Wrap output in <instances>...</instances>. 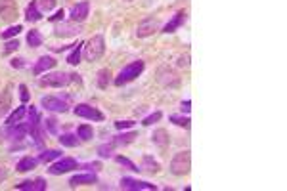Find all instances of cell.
Wrapping results in <instances>:
<instances>
[{"mask_svg": "<svg viewBox=\"0 0 287 191\" xmlns=\"http://www.w3.org/2000/svg\"><path fill=\"white\" fill-rule=\"evenodd\" d=\"M144 61L138 60V61H132V63H129V65H125L121 69V73L117 75V78H115V84L117 86H122V84H129V82H132L136 77H140L142 75V71H144Z\"/></svg>", "mask_w": 287, "mask_h": 191, "instance_id": "6da1fadb", "label": "cell"}, {"mask_svg": "<svg viewBox=\"0 0 287 191\" xmlns=\"http://www.w3.org/2000/svg\"><path fill=\"white\" fill-rule=\"evenodd\" d=\"M169 168H171V172H173L174 176H184V174L190 172V168H191L190 151H178V153L173 157Z\"/></svg>", "mask_w": 287, "mask_h": 191, "instance_id": "7a4b0ae2", "label": "cell"}, {"mask_svg": "<svg viewBox=\"0 0 287 191\" xmlns=\"http://www.w3.org/2000/svg\"><path fill=\"white\" fill-rule=\"evenodd\" d=\"M104 52H105V40L102 35H94L87 42V46H85V58L88 61L100 60L104 56Z\"/></svg>", "mask_w": 287, "mask_h": 191, "instance_id": "3957f363", "label": "cell"}, {"mask_svg": "<svg viewBox=\"0 0 287 191\" xmlns=\"http://www.w3.org/2000/svg\"><path fill=\"white\" fill-rule=\"evenodd\" d=\"M71 82L69 73H63V71H56V73H46L40 78V86H52V88H61L67 86Z\"/></svg>", "mask_w": 287, "mask_h": 191, "instance_id": "277c9868", "label": "cell"}, {"mask_svg": "<svg viewBox=\"0 0 287 191\" xmlns=\"http://www.w3.org/2000/svg\"><path fill=\"white\" fill-rule=\"evenodd\" d=\"M40 105L48 111H54V113H67L69 111V105L65 100L61 98H56V96H43L40 98Z\"/></svg>", "mask_w": 287, "mask_h": 191, "instance_id": "5b68a950", "label": "cell"}, {"mask_svg": "<svg viewBox=\"0 0 287 191\" xmlns=\"http://www.w3.org/2000/svg\"><path fill=\"white\" fill-rule=\"evenodd\" d=\"M18 18V4L16 0H0V21L12 23Z\"/></svg>", "mask_w": 287, "mask_h": 191, "instance_id": "8992f818", "label": "cell"}, {"mask_svg": "<svg viewBox=\"0 0 287 191\" xmlns=\"http://www.w3.org/2000/svg\"><path fill=\"white\" fill-rule=\"evenodd\" d=\"M75 115L80 117V119H88V121H104V113L100 111V109H96L92 105L88 104H78L75 109Z\"/></svg>", "mask_w": 287, "mask_h": 191, "instance_id": "52a82bcc", "label": "cell"}, {"mask_svg": "<svg viewBox=\"0 0 287 191\" xmlns=\"http://www.w3.org/2000/svg\"><path fill=\"white\" fill-rule=\"evenodd\" d=\"M73 168H77V159H73V157H61L58 163H54V165L48 168V172L58 176V174L69 172Z\"/></svg>", "mask_w": 287, "mask_h": 191, "instance_id": "ba28073f", "label": "cell"}, {"mask_svg": "<svg viewBox=\"0 0 287 191\" xmlns=\"http://www.w3.org/2000/svg\"><path fill=\"white\" fill-rule=\"evenodd\" d=\"M88 12H90L88 0H80V2H77V4L71 8V14H69L71 21H73V23H83V21L88 18Z\"/></svg>", "mask_w": 287, "mask_h": 191, "instance_id": "9c48e42d", "label": "cell"}, {"mask_svg": "<svg viewBox=\"0 0 287 191\" xmlns=\"http://www.w3.org/2000/svg\"><path fill=\"white\" fill-rule=\"evenodd\" d=\"M157 31H159V19L148 18L138 25V29H136V36H138V38H146V36L155 35Z\"/></svg>", "mask_w": 287, "mask_h": 191, "instance_id": "30bf717a", "label": "cell"}, {"mask_svg": "<svg viewBox=\"0 0 287 191\" xmlns=\"http://www.w3.org/2000/svg\"><path fill=\"white\" fill-rule=\"evenodd\" d=\"M157 82L159 84H163V86H178L180 84V80L176 77V73L173 69H169V67H161V69L157 71Z\"/></svg>", "mask_w": 287, "mask_h": 191, "instance_id": "8fae6325", "label": "cell"}, {"mask_svg": "<svg viewBox=\"0 0 287 191\" xmlns=\"http://www.w3.org/2000/svg\"><path fill=\"white\" fill-rule=\"evenodd\" d=\"M186 19H188V12L186 10H180V12H176L173 16V19L169 21L165 25V29H163V33H167V35H171V33H174L176 29H180V27L186 23Z\"/></svg>", "mask_w": 287, "mask_h": 191, "instance_id": "7c38bea8", "label": "cell"}, {"mask_svg": "<svg viewBox=\"0 0 287 191\" xmlns=\"http://www.w3.org/2000/svg\"><path fill=\"white\" fill-rule=\"evenodd\" d=\"M121 187L122 189H144V191H155V183H148V182H138V180H132V178H122L121 180Z\"/></svg>", "mask_w": 287, "mask_h": 191, "instance_id": "4fadbf2b", "label": "cell"}, {"mask_svg": "<svg viewBox=\"0 0 287 191\" xmlns=\"http://www.w3.org/2000/svg\"><path fill=\"white\" fill-rule=\"evenodd\" d=\"M54 67H56V60L50 58V56H43V58H38V61L35 63L33 73H35V75H43V73L54 69Z\"/></svg>", "mask_w": 287, "mask_h": 191, "instance_id": "5bb4252c", "label": "cell"}, {"mask_svg": "<svg viewBox=\"0 0 287 191\" xmlns=\"http://www.w3.org/2000/svg\"><path fill=\"white\" fill-rule=\"evenodd\" d=\"M27 132H29V126H27L25 122H18V124H8L6 134H8L12 139H23Z\"/></svg>", "mask_w": 287, "mask_h": 191, "instance_id": "9a60e30c", "label": "cell"}, {"mask_svg": "<svg viewBox=\"0 0 287 191\" xmlns=\"http://www.w3.org/2000/svg\"><path fill=\"white\" fill-rule=\"evenodd\" d=\"M16 189L19 191H44L46 189V182H44L43 178H36V180H29V182H21L16 185Z\"/></svg>", "mask_w": 287, "mask_h": 191, "instance_id": "2e32d148", "label": "cell"}, {"mask_svg": "<svg viewBox=\"0 0 287 191\" xmlns=\"http://www.w3.org/2000/svg\"><path fill=\"white\" fill-rule=\"evenodd\" d=\"M98 182V176L96 174H77L69 180L71 187H77V185H90V183Z\"/></svg>", "mask_w": 287, "mask_h": 191, "instance_id": "e0dca14e", "label": "cell"}, {"mask_svg": "<svg viewBox=\"0 0 287 191\" xmlns=\"http://www.w3.org/2000/svg\"><path fill=\"white\" fill-rule=\"evenodd\" d=\"M10 90H12V86L8 84V86L0 92V117L12 107V92H10Z\"/></svg>", "mask_w": 287, "mask_h": 191, "instance_id": "ac0fdd59", "label": "cell"}, {"mask_svg": "<svg viewBox=\"0 0 287 191\" xmlns=\"http://www.w3.org/2000/svg\"><path fill=\"white\" fill-rule=\"evenodd\" d=\"M151 141L155 144V146H159L161 149H165L167 146H169V132L165 130V128H157L155 132H153V136H151Z\"/></svg>", "mask_w": 287, "mask_h": 191, "instance_id": "d6986e66", "label": "cell"}, {"mask_svg": "<svg viewBox=\"0 0 287 191\" xmlns=\"http://www.w3.org/2000/svg\"><path fill=\"white\" fill-rule=\"evenodd\" d=\"M25 19L27 21H38V19H43V14H40V10H38V4H36V0H31V4L25 8Z\"/></svg>", "mask_w": 287, "mask_h": 191, "instance_id": "ffe728a7", "label": "cell"}, {"mask_svg": "<svg viewBox=\"0 0 287 191\" xmlns=\"http://www.w3.org/2000/svg\"><path fill=\"white\" fill-rule=\"evenodd\" d=\"M134 138H136V132H127V134L115 136V138L111 139V144H113L115 148H119V146H129V144L134 141Z\"/></svg>", "mask_w": 287, "mask_h": 191, "instance_id": "44dd1931", "label": "cell"}, {"mask_svg": "<svg viewBox=\"0 0 287 191\" xmlns=\"http://www.w3.org/2000/svg\"><path fill=\"white\" fill-rule=\"evenodd\" d=\"M36 166V159H33V157H23V159H19V163H18V172H29V170H33Z\"/></svg>", "mask_w": 287, "mask_h": 191, "instance_id": "7402d4cb", "label": "cell"}, {"mask_svg": "<svg viewBox=\"0 0 287 191\" xmlns=\"http://www.w3.org/2000/svg\"><path fill=\"white\" fill-rule=\"evenodd\" d=\"M111 82V71L109 69H100L98 71V78H96V84H98V88H107V84Z\"/></svg>", "mask_w": 287, "mask_h": 191, "instance_id": "603a6c76", "label": "cell"}, {"mask_svg": "<svg viewBox=\"0 0 287 191\" xmlns=\"http://www.w3.org/2000/svg\"><path fill=\"white\" fill-rule=\"evenodd\" d=\"M27 44H29L31 48H38V46L43 44V35H40L36 29H31V31L27 33Z\"/></svg>", "mask_w": 287, "mask_h": 191, "instance_id": "cb8c5ba5", "label": "cell"}, {"mask_svg": "<svg viewBox=\"0 0 287 191\" xmlns=\"http://www.w3.org/2000/svg\"><path fill=\"white\" fill-rule=\"evenodd\" d=\"M142 168H144V170H148L149 174H157L161 166H159V163H157L153 157L146 155L144 157V163H142Z\"/></svg>", "mask_w": 287, "mask_h": 191, "instance_id": "d4e9b609", "label": "cell"}, {"mask_svg": "<svg viewBox=\"0 0 287 191\" xmlns=\"http://www.w3.org/2000/svg\"><path fill=\"white\" fill-rule=\"evenodd\" d=\"M60 157H61V151H58V149H44L43 153L38 155V161H40V163H50V161L60 159Z\"/></svg>", "mask_w": 287, "mask_h": 191, "instance_id": "484cf974", "label": "cell"}, {"mask_svg": "<svg viewBox=\"0 0 287 191\" xmlns=\"http://www.w3.org/2000/svg\"><path fill=\"white\" fill-rule=\"evenodd\" d=\"M27 115V109H25V105H21V107H18L14 113L10 115L8 117V121H6V124H18V122H21V119Z\"/></svg>", "mask_w": 287, "mask_h": 191, "instance_id": "4316f807", "label": "cell"}, {"mask_svg": "<svg viewBox=\"0 0 287 191\" xmlns=\"http://www.w3.org/2000/svg\"><path fill=\"white\" fill-rule=\"evenodd\" d=\"M77 136L83 141H88V139L94 138V130H92V126H88V124H80L77 128Z\"/></svg>", "mask_w": 287, "mask_h": 191, "instance_id": "83f0119b", "label": "cell"}, {"mask_svg": "<svg viewBox=\"0 0 287 191\" xmlns=\"http://www.w3.org/2000/svg\"><path fill=\"white\" fill-rule=\"evenodd\" d=\"M58 139H60L61 146H65V148H77V144H78L77 136H73V134H61Z\"/></svg>", "mask_w": 287, "mask_h": 191, "instance_id": "f1b7e54d", "label": "cell"}, {"mask_svg": "<svg viewBox=\"0 0 287 191\" xmlns=\"http://www.w3.org/2000/svg\"><path fill=\"white\" fill-rule=\"evenodd\" d=\"M80 48H83V44L78 42L73 50H71V54L67 56V63H71V65H78V61H80Z\"/></svg>", "mask_w": 287, "mask_h": 191, "instance_id": "f546056e", "label": "cell"}, {"mask_svg": "<svg viewBox=\"0 0 287 191\" xmlns=\"http://www.w3.org/2000/svg\"><path fill=\"white\" fill-rule=\"evenodd\" d=\"M77 33H78V29L75 31V29L69 25H60L56 29V36H73V35H77Z\"/></svg>", "mask_w": 287, "mask_h": 191, "instance_id": "4dcf8cb0", "label": "cell"}, {"mask_svg": "<svg viewBox=\"0 0 287 191\" xmlns=\"http://www.w3.org/2000/svg\"><path fill=\"white\" fill-rule=\"evenodd\" d=\"M115 161L119 163V165H122V166H127L129 170H134V172H138V170H142V168H138V166L134 165L132 161H129L127 157H122V155H119V157H115Z\"/></svg>", "mask_w": 287, "mask_h": 191, "instance_id": "1f68e13d", "label": "cell"}, {"mask_svg": "<svg viewBox=\"0 0 287 191\" xmlns=\"http://www.w3.org/2000/svg\"><path fill=\"white\" fill-rule=\"evenodd\" d=\"M21 31H23V27H21V25H14V27H8V29H6V31H4V33H2V38H4V40H6V38H12V36H18L19 33H21Z\"/></svg>", "mask_w": 287, "mask_h": 191, "instance_id": "d6a6232c", "label": "cell"}, {"mask_svg": "<svg viewBox=\"0 0 287 191\" xmlns=\"http://www.w3.org/2000/svg\"><path fill=\"white\" fill-rule=\"evenodd\" d=\"M36 4H38V8L43 12H52L56 8V4H58V0H38Z\"/></svg>", "mask_w": 287, "mask_h": 191, "instance_id": "836d02e7", "label": "cell"}, {"mask_svg": "<svg viewBox=\"0 0 287 191\" xmlns=\"http://www.w3.org/2000/svg\"><path fill=\"white\" fill-rule=\"evenodd\" d=\"M171 122H174L176 126H184V128H190V119L188 117H180V115H173Z\"/></svg>", "mask_w": 287, "mask_h": 191, "instance_id": "e575fe53", "label": "cell"}, {"mask_svg": "<svg viewBox=\"0 0 287 191\" xmlns=\"http://www.w3.org/2000/svg\"><path fill=\"white\" fill-rule=\"evenodd\" d=\"M44 126H46V130L50 132V134H58V121H56L54 117H48V119L44 121Z\"/></svg>", "mask_w": 287, "mask_h": 191, "instance_id": "d590c367", "label": "cell"}, {"mask_svg": "<svg viewBox=\"0 0 287 191\" xmlns=\"http://www.w3.org/2000/svg\"><path fill=\"white\" fill-rule=\"evenodd\" d=\"M113 144H104V146H100L98 148V153H100V157H111V151H113Z\"/></svg>", "mask_w": 287, "mask_h": 191, "instance_id": "8d00e7d4", "label": "cell"}, {"mask_svg": "<svg viewBox=\"0 0 287 191\" xmlns=\"http://www.w3.org/2000/svg\"><path fill=\"white\" fill-rule=\"evenodd\" d=\"M161 117H163V115L159 113V111H155V113H151V115H149V117H146V119L142 121V124H144V126H149V124H153V122L159 121Z\"/></svg>", "mask_w": 287, "mask_h": 191, "instance_id": "74e56055", "label": "cell"}, {"mask_svg": "<svg viewBox=\"0 0 287 191\" xmlns=\"http://www.w3.org/2000/svg\"><path fill=\"white\" fill-rule=\"evenodd\" d=\"M134 126V122L132 121H117L115 122V128L117 130H125V128H132Z\"/></svg>", "mask_w": 287, "mask_h": 191, "instance_id": "f35d334b", "label": "cell"}, {"mask_svg": "<svg viewBox=\"0 0 287 191\" xmlns=\"http://www.w3.org/2000/svg\"><path fill=\"white\" fill-rule=\"evenodd\" d=\"M19 98H21V102H23V104L29 102V92H27L25 84H19Z\"/></svg>", "mask_w": 287, "mask_h": 191, "instance_id": "ab89813d", "label": "cell"}, {"mask_svg": "<svg viewBox=\"0 0 287 191\" xmlns=\"http://www.w3.org/2000/svg\"><path fill=\"white\" fill-rule=\"evenodd\" d=\"M19 48V42L18 40H10L8 44H6V48H4V52L8 54V52H14V50H18Z\"/></svg>", "mask_w": 287, "mask_h": 191, "instance_id": "60d3db41", "label": "cell"}, {"mask_svg": "<svg viewBox=\"0 0 287 191\" xmlns=\"http://www.w3.org/2000/svg\"><path fill=\"white\" fill-rule=\"evenodd\" d=\"M178 65L180 67H190V56H178Z\"/></svg>", "mask_w": 287, "mask_h": 191, "instance_id": "b9f144b4", "label": "cell"}, {"mask_svg": "<svg viewBox=\"0 0 287 191\" xmlns=\"http://www.w3.org/2000/svg\"><path fill=\"white\" fill-rule=\"evenodd\" d=\"M6 178H8V170H6V168H4V166H0V183L4 182V180H6Z\"/></svg>", "mask_w": 287, "mask_h": 191, "instance_id": "7bdbcfd3", "label": "cell"}, {"mask_svg": "<svg viewBox=\"0 0 287 191\" xmlns=\"http://www.w3.org/2000/svg\"><path fill=\"white\" fill-rule=\"evenodd\" d=\"M190 105H191L190 100H186V102H182V111H186V113H190V109H191Z\"/></svg>", "mask_w": 287, "mask_h": 191, "instance_id": "ee69618b", "label": "cell"}, {"mask_svg": "<svg viewBox=\"0 0 287 191\" xmlns=\"http://www.w3.org/2000/svg\"><path fill=\"white\" fill-rule=\"evenodd\" d=\"M63 16H65V14H63V10H60V12H56V16H52V21H58V19H63Z\"/></svg>", "mask_w": 287, "mask_h": 191, "instance_id": "f6af8a7d", "label": "cell"}, {"mask_svg": "<svg viewBox=\"0 0 287 191\" xmlns=\"http://www.w3.org/2000/svg\"><path fill=\"white\" fill-rule=\"evenodd\" d=\"M23 60H12V67H21L23 63H21Z\"/></svg>", "mask_w": 287, "mask_h": 191, "instance_id": "bcb514c9", "label": "cell"}, {"mask_svg": "<svg viewBox=\"0 0 287 191\" xmlns=\"http://www.w3.org/2000/svg\"><path fill=\"white\" fill-rule=\"evenodd\" d=\"M2 136H4V132L0 130V141H2V139H4V138H2Z\"/></svg>", "mask_w": 287, "mask_h": 191, "instance_id": "7dc6e473", "label": "cell"}, {"mask_svg": "<svg viewBox=\"0 0 287 191\" xmlns=\"http://www.w3.org/2000/svg\"><path fill=\"white\" fill-rule=\"evenodd\" d=\"M129 2H131V0H129Z\"/></svg>", "mask_w": 287, "mask_h": 191, "instance_id": "c3c4849f", "label": "cell"}]
</instances>
